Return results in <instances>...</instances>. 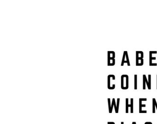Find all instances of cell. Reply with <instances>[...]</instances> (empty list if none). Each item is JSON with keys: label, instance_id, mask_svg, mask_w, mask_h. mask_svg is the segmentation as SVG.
Returning a JSON list of instances; mask_svg holds the SVG:
<instances>
[{"label": "cell", "instance_id": "603a6c76", "mask_svg": "<svg viewBox=\"0 0 157 124\" xmlns=\"http://www.w3.org/2000/svg\"><path fill=\"white\" fill-rule=\"evenodd\" d=\"M121 124H124V122H121Z\"/></svg>", "mask_w": 157, "mask_h": 124}, {"label": "cell", "instance_id": "3957f363", "mask_svg": "<svg viewBox=\"0 0 157 124\" xmlns=\"http://www.w3.org/2000/svg\"><path fill=\"white\" fill-rule=\"evenodd\" d=\"M108 81H107V87L109 90H114L115 88L116 84L115 83L116 78L115 75L110 74L108 76Z\"/></svg>", "mask_w": 157, "mask_h": 124}, {"label": "cell", "instance_id": "cb8c5ba5", "mask_svg": "<svg viewBox=\"0 0 157 124\" xmlns=\"http://www.w3.org/2000/svg\"></svg>", "mask_w": 157, "mask_h": 124}, {"label": "cell", "instance_id": "7402d4cb", "mask_svg": "<svg viewBox=\"0 0 157 124\" xmlns=\"http://www.w3.org/2000/svg\"><path fill=\"white\" fill-rule=\"evenodd\" d=\"M132 124H136V122H133Z\"/></svg>", "mask_w": 157, "mask_h": 124}, {"label": "cell", "instance_id": "277c9868", "mask_svg": "<svg viewBox=\"0 0 157 124\" xmlns=\"http://www.w3.org/2000/svg\"><path fill=\"white\" fill-rule=\"evenodd\" d=\"M147 101V98H140L139 99V113L140 114H146L147 111L146 110H142L143 107H146V104H142V102H146Z\"/></svg>", "mask_w": 157, "mask_h": 124}, {"label": "cell", "instance_id": "7c38bea8", "mask_svg": "<svg viewBox=\"0 0 157 124\" xmlns=\"http://www.w3.org/2000/svg\"><path fill=\"white\" fill-rule=\"evenodd\" d=\"M126 58V51H124L123 54V58L122 60V62H121V66H124L125 63H127L126 60H125V59Z\"/></svg>", "mask_w": 157, "mask_h": 124}, {"label": "cell", "instance_id": "9c48e42d", "mask_svg": "<svg viewBox=\"0 0 157 124\" xmlns=\"http://www.w3.org/2000/svg\"><path fill=\"white\" fill-rule=\"evenodd\" d=\"M137 75L136 74L134 75V89L137 90Z\"/></svg>", "mask_w": 157, "mask_h": 124}, {"label": "cell", "instance_id": "7a4b0ae2", "mask_svg": "<svg viewBox=\"0 0 157 124\" xmlns=\"http://www.w3.org/2000/svg\"><path fill=\"white\" fill-rule=\"evenodd\" d=\"M121 87L122 90H126L128 88V76L123 74L121 77Z\"/></svg>", "mask_w": 157, "mask_h": 124}, {"label": "cell", "instance_id": "e0dca14e", "mask_svg": "<svg viewBox=\"0 0 157 124\" xmlns=\"http://www.w3.org/2000/svg\"><path fill=\"white\" fill-rule=\"evenodd\" d=\"M115 103H116L115 99V98H113V101H112V103H111V112H113V107Z\"/></svg>", "mask_w": 157, "mask_h": 124}, {"label": "cell", "instance_id": "ffe728a7", "mask_svg": "<svg viewBox=\"0 0 157 124\" xmlns=\"http://www.w3.org/2000/svg\"><path fill=\"white\" fill-rule=\"evenodd\" d=\"M107 124H115L114 122H108Z\"/></svg>", "mask_w": 157, "mask_h": 124}, {"label": "cell", "instance_id": "d6986e66", "mask_svg": "<svg viewBox=\"0 0 157 124\" xmlns=\"http://www.w3.org/2000/svg\"><path fill=\"white\" fill-rule=\"evenodd\" d=\"M150 52L152 54H157V51H150Z\"/></svg>", "mask_w": 157, "mask_h": 124}, {"label": "cell", "instance_id": "5bb4252c", "mask_svg": "<svg viewBox=\"0 0 157 124\" xmlns=\"http://www.w3.org/2000/svg\"><path fill=\"white\" fill-rule=\"evenodd\" d=\"M148 77V82L150 88L151 89V75L149 74Z\"/></svg>", "mask_w": 157, "mask_h": 124}, {"label": "cell", "instance_id": "8992f818", "mask_svg": "<svg viewBox=\"0 0 157 124\" xmlns=\"http://www.w3.org/2000/svg\"><path fill=\"white\" fill-rule=\"evenodd\" d=\"M155 108H157V103L156 102V99L155 98L152 99V113H155Z\"/></svg>", "mask_w": 157, "mask_h": 124}, {"label": "cell", "instance_id": "9a60e30c", "mask_svg": "<svg viewBox=\"0 0 157 124\" xmlns=\"http://www.w3.org/2000/svg\"><path fill=\"white\" fill-rule=\"evenodd\" d=\"M126 59L127 62V65L128 66H130V62H129V58H128V54L127 51H126Z\"/></svg>", "mask_w": 157, "mask_h": 124}, {"label": "cell", "instance_id": "5b68a950", "mask_svg": "<svg viewBox=\"0 0 157 124\" xmlns=\"http://www.w3.org/2000/svg\"><path fill=\"white\" fill-rule=\"evenodd\" d=\"M152 54L149 51V66H157V63H153L152 62V60H156V58L155 57H153L152 56Z\"/></svg>", "mask_w": 157, "mask_h": 124}, {"label": "cell", "instance_id": "2e32d148", "mask_svg": "<svg viewBox=\"0 0 157 124\" xmlns=\"http://www.w3.org/2000/svg\"><path fill=\"white\" fill-rule=\"evenodd\" d=\"M108 107H109V113H112L111 112V103L110 98H108Z\"/></svg>", "mask_w": 157, "mask_h": 124}, {"label": "cell", "instance_id": "6da1fadb", "mask_svg": "<svg viewBox=\"0 0 157 124\" xmlns=\"http://www.w3.org/2000/svg\"><path fill=\"white\" fill-rule=\"evenodd\" d=\"M143 57H144V53L142 51H136V66H143L144 64Z\"/></svg>", "mask_w": 157, "mask_h": 124}, {"label": "cell", "instance_id": "44dd1931", "mask_svg": "<svg viewBox=\"0 0 157 124\" xmlns=\"http://www.w3.org/2000/svg\"><path fill=\"white\" fill-rule=\"evenodd\" d=\"M145 124H152V123L151 122H146V123H145Z\"/></svg>", "mask_w": 157, "mask_h": 124}, {"label": "cell", "instance_id": "8fae6325", "mask_svg": "<svg viewBox=\"0 0 157 124\" xmlns=\"http://www.w3.org/2000/svg\"><path fill=\"white\" fill-rule=\"evenodd\" d=\"M130 105H131V106H130V113L132 114L134 112V99H133V98H131L130 99Z\"/></svg>", "mask_w": 157, "mask_h": 124}, {"label": "cell", "instance_id": "52a82bcc", "mask_svg": "<svg viewBox=\"0 0 157 124\" xmlns=\"http://www.w3.org/2000/svg\"><path fill=\"white\" fill-rule=\"evenodd\" d=\"M115 64V60L114 58L108 59V66H114Z\"/></svg>", "mask_w": 157, "mask_h": 124}, {"label": "cell", "instance_id": "ac0fdd59", "mask_svg": "<svg viewBox=\"0 0 157 124\" xmlns=\"http://www.w3.org/2000/svg\"><path fill=\"white\" fill-rule=\"evenodd\" d=\"M119 103H120V98H117V112L119 111Z\"/></svg>", "mask_w": 157, "mask_h": 124}, {"label": "cell", "instance_id": "ba28073f", "mask_svg": "<svg viewBox=\"0 0 157 124\" xmlns=\"http://www.w3.org/2000/svg\"><path fill=\"white\" fill-rule=\"evenodd\" d=\"M115 53L114 51H108V59L114 58Z\"/></svg>", "mask_w": 157, "mask_h": 124}, {"label": "cell", "instance_id": "4fadbf2b", "mask_svg": "<svg viewBox=\"0 0 157 124\" xmlns=\"http://www.w3.org/2000/svg\"><path fill=\"white\" fill-rule=\"evenodd\" d=\"M146 75L144 74L143 75V90H146V80H145V77Z\"/></svg>", "mask_w": 157, "mask_h": 124}, {"label": "cell", "instance_id": "30bf717a", "mask_svg": "<svg viewBox=\"0 0 157 124\" xmlns=\"http://www.w3.org/2000/svg\"><path fill=\"white\" fill-rule=\"evenodd\" d=\"M126 113H128V107L131 106V105L128 104V98H126Z\"/></svg>", "mask_w": 157, "mask_h": 124}]
</instances>
